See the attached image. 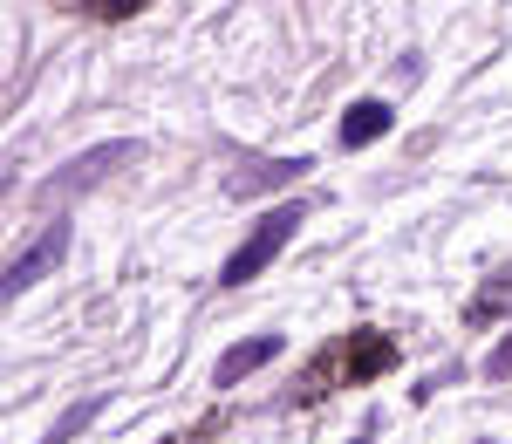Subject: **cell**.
<instances>
[{"mask_svg":"<svg viewBox=\"0 0 512 444\" xmlns=\"http://www.w3.org/2000/svg\"><path fill=\"white\" fill-rule=\"evenodd\" d=\"M383 369H396V342L376 335V328H355L328 363L301 376V397H328V383H369V376H383Z\"/></svg>","mask_w":512,"mask_h":444,"instance_id":"cell-1","label":"cell"},{"mask_svg":"<svg viewBox=\"0 0 512 444\" xmlns=\"http://www.w3.org/2000/svg\"><path fill=\"white\" fill-rule=\"evenodd\" d=\"M301 219H308V205H280V212H267V219L246 233V246L219 267V287H246L253 274H267V267L280 260V246L294 240V226H301Z\"/></svg>","mask_w":512,"mask_h":444,"instance_id":"cell-2","label":"cell"},{"mask_svg":"<svg viewBox=\"0 0 512 444\" xmlns=\"http://www.w3.org/2000/svg\"><path fill=\"white\" fill-rule=\"evenodd\" d=\"M144 158V144L137 137H117V144H96V151H82V158H69L55 178H41V192L35 205H62V199H76V192H89L96 178H110L117 164H137Z\"/></svg>","mask_w":512,"mask_h":444,"instance_id":"cell-3","label":"cell"},{"mask_svg":"<svg viewBox=\"0 0 512 444\" xmlns=\"http://www.w3.org/2000/svg\"><path fill=\"white\" fill-rule=\"evenodd\" d=\"M62 253H69V219H48V233L7 267V294H28L35 281H48V274L62 267Z\"/></svg>","mask_w":512,"mask_h":444,"instance_id":"cell-4","label":"cell"},{"mask_svg":"<svg viewBox=\"0 0 512 444\" xmlns=\"http://www.w3.org/2000/svg\"><path fill=\"white\" fill-rule=\"evenodd\" d=\"M308 171H315L308 158H274V164H253V171H233V178H226V192H233V199H253V192L294 185V178H308Z\"/></svg>","mask_w":512,"mask_h":444,"instance_id":"cell-5","label":"cell"},{"mask_svg":"<svg viewBox=\"0 0 512 444\" xmlns=\"http://www.w3.org/2000/svg\"><path fill=\"white\" fill-rule=\"evenodd\" d=\"M274 356H280V335H253V342H239V349H226V356H219L212 383H219V390H233L239 376H253V369L274 363Z\"/></svg>","mask_w":512,"mask_h":444,"instance_id":"cell-6","label":"cell"},{"mask_svg":"<svg viewBox=\"0 0 512 444\" xmlns=\"http://www.w3.org/2000/svg\"><path fill=\"white\" fill-rule=\"evenodd\" d=\"M383 130H390V103H355L349 117H342V144L362 151V144H376Z\"/></svg>","mask_w":512,"mask_h":444,"instance_id":"cell-7","label":"cell"},{"mask_svg":"<svg viewBox=\"0 0 512 444\" xmlns=\"http://www.w3.org/2000/svg\"><path fill=\"white\" fill-rule=\"evenodd\" d=\"M96 410H103V397H82V404H69V410H62V417H55V431H48V438H41V444H69V438H76V431H82V424L96 417Z\"/></svg>","mask_w":512,"mask_h":444,"instance_id":"cell-8","label":"cell"},{"mask_svg":"<svg viewBox=\"0 0 512 444\" xmlns=\"http://www.w3.org/2000/svg\"><path fill=\"white\" fill-rule=\"evenodd\" d=\"M485 376H492V383H506V376H512V328H506V342L485 356Z\"/></svg>","mask_w":512,"mask_h":444,"instance_id":"cell-9","label":"cell"},{"mask_svg":"<svg viewBox=\"0 0 512 444\" xmlns=\"http://www.w3.org/2000/svg\"><path fill=\"white\" fill-rule=\"evenodd\" d=\"M69 7H89V14H110V21H123V14H137L144 0H69Z\"/></svg>","mask_w":512,"mask_h":444,"instance_id":"cell-10","label":"cell"}]
</instances>
